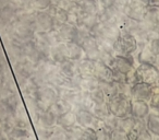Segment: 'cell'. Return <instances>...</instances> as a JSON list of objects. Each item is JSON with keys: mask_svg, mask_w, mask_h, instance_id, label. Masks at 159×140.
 <instances>
[{"mask_svg": "<svg viewBox=\"0 0 159 140\" xmlns=\"http://www.w3.org/2000/svg\"><path fill=\"white\" fill-rule=\"evenodd\" d=\"M48 109L50 112H52L57 117H59V116L62 115V114H64V113H66V112L73 109V106H72L71 103L68 102V101L62 100V99L58 98V100L56 101V102L53 103V104L51 105Z\"/></svg>", "mask_w": 159, "mask_h": 140, "instance_id": "d6986e66", "label": "cell"}, {"mask_svg": "<svg viewBox=\"0 0 159 140\" xmlns=\"http://www.w3.org/2000/svg\"><path fill=\"white\" fill-rule=\"evenodd\" d=\"M129 2H130V0H115V6H113V8L118 9L119 11H122V10L124 9V7H125Z\"/></svg>", "mask_w": 159, "mask_h": 140, "instance_id": "ee69618b", "label": "cell"}, {"mask_svg": "<svg viewBox=\"0 0 159 140\" xmlns=\"http://www.w3.org/2000/svg\"><path fill=\"white\" fill-rule=\"evenodd\" d=\"M66 56H68L69 59L75 60V61H79V60L83 59L85 57L84 51H83L82 46L75 42H66Z\"/></svg>", "mask_w": 159, "mask_h": 140, "instance_id": "9a60e30c", "label": "cell"}, {"mask_svg": "<svg viewBox=\"0 0 159 140\" xmlns=\"http://www.w3.org/2000/svg\"><path fill=\"white\" fill-rule=\"evenodd\" d=\"M145 139H147V140L152 139V135L150 133V131L148 130L147 128L144 129L142 133H139V137H137V140H145Z\"/></svg>", "mask_w": 159, "mask_h": 140, "instance_id": "f6af8a7d", "label": "cell"}, {"mask_svg": "<svg viewBox=\"0 0 159 140\" xmlns=\"http://www.w3.org/2000/svg\"><path fill=\"white\" fill-rule=\"evenodd\" d=\"M95 38H96V42H97L100 51H102V53L113 54V55H115L112 42H110V41H108V40H105V38H102V37H95Z\"/></svg>", "mask_w": 159, "mask_h": 140, "instance_id": "1f68e13d", "label": "cell"}, {"mask_svg": "<svg viewBox=\"0 0 159 140\" xmlns=\"http://www.w3.org/2000/svg\"><path fill=\"white\" fill-rule=\"evenodd\" d=\"M157 56L152 54V51H150L148 44L144 47L143 49L137 53L136 55V60L139 61V64H156Z\"/></svg>", "mask_w": 159, "mask_h": 140, "instance_id": "44dd1931", "label": "cell"}, {"mask_svg": "<svg viewBox=\"0 0 159 140\" xmlns=\"http://www.w3.org/2000/svg\"><path fill=\"white\" fill-rule=\"evenodd\" d=\"M150 112V107L148 102L143 100H132L131 102V116L135 118L146 119Z\"/></svg>", "mask_w": 159, "mask_h": 140, "instance_id": "9c48e42d", "label": "cell"}, {"mask_svg": "<svg viewBox=\"0 0 159 140\" xmlns=\"http://www.w3.org/2000/svg\"><path fill=\"white\" fill-rule=\"evenodd\" d=\"M75 115H76V123L80 126L84 127H92L95 119V116L92 113V111L85 109H75Z\"/></svg>", "mask_w": 159, "mask_h": 140, "instance_id": "5bb4252c", "label": "cell"}, {"mask_svg": "<svg viewBox=\"0 0 159 140\" xmlns=\"http://www.w3.org/2000/svg\"><path fill=\"white\" fill-rule=\"evenodd\" d=\"M99 87V80L95 76H82L80 82V89L84 91H93Z\"/></svg>", "mask_w": 159, "mask_h": 140, "instance_id": "cb8c5ba5", "label": "cell"}, {"mask_svg": "<svg viewBox=\"0 0 159 140\" xmlns=\"http://www.w3.org/2000/svg\"><path fill=\"white\" fill-rule=\"evenodd\" d=\"M92 113L94 114V116L99 119H104L105 117L109 115L110 111L108 109V105H107V102L106 103H102V104H94V106L92 107Z\"/></svg>", "mask_w": 159, "mask_h": 140, "instance_id": "4dcf8cb0", "label": "cell"}, {"mask_svg": "<svg viewBox=\"0 0 159 140\" xmlns=\"http://www.w3.org/2000/svg\"><path fill=\"white\" fill-rule=\"evenodd\" d=\"M152 85L145 82H135L131 84L130 94L132 100H143L148 102L152 95Z\"/></svg>", "mask_w": 159, "mask_h": 140, "instance_id": "8992f818", "label": "cell"}, {"mask_svg": "<svg viewBox=\"0 0 159 140\" xmlns=\"http://www.w3.org/2000/svg\"><path fill=\"white\" fill-rule=\"evenodd\" d=\"M150 5L159 6V0H150Z\"/></svg>", "mask_w": 159, "mask_h": 140, "instance_id": "c3c4849f", "label": "cell"}, {"mask_svg": "<svg viewBox=\"0 0 159 140\" xmlns=\"http://www.w3.org/2000/svg\"><path fill=\"white\" fill-rule=\"evenodd\" d=\"M99 88L102 90V92L106 95L107 100L116 96L119 91H118V83L116 81H99Z\"/></svg>", "mask_w": 159, "mask_h": 140, "instance_id": "603a6c76", "label": "cell"}, {"mask_svg": "<svg viewBox=\"0 0 159 140\" xmlns=\"http://www.w3.org/2000/svg\"><path fill=\"white\" fill-rule=\"evenodd\" d=\"M144 22H146L152 29H155L159 23V6L149 5L146 9V14L144 18Z\"/></svg>", "mask_w": 159, "mask_h": 140, "instance_id": "e0dca14e", "label": "cell"}, {"mask_svg": "<svg viewBox=\"0 0 159 140\" xmlns=\"http://www.w3.org/2000/svg\"><path fill=\"white\" fill-rule=\"evenodd\" d=\"M77 27H74L69 23H63L57 29V32L59 34V37L62 42H74L75 35H76Z\"/></svg>", "mask_w": 159, "mask_h": 140, "instance_id": "4fadbf2b", "label": "cell"}, {"mask_svg": "<svg viewBox=\"0 0 159 140\" xmlns=\"http://www.w3.org/2000/svg\"><path fill=\"white\" fill-rule=\"evenodd\" d=\"M146 9H147V6H144L143 3L139 2L137 0H130V2L124 7L122 12L128 18L141 22L145 18Z\"/></svg>", "mask_w": 159, "mask_h": 140, "instance_id": "5b68a950", "label": "cell"}, {"mask_svg": "<svg viewBox=\"0 0 159 140\" xmlns=\"http://www.w3.org/2000/svg\"><path fill=\"white\" fill-rule=\"evenodd\" d=\"M75 1H76V2H79V1H80V0H75Z\"/></svg>", "mask_w": 159, "mask_h": 140, "instance_id": "816d5d0a", "label": "cell"}, {"mask_svg": "<svg viewBox=\"0 0 159 140\" xmlns=\"http://www.w3.org/2000/svg\"><path fill=\"white\" fill-rule=\"evenodd\" d=\"M76 3H77L76 1H73V0H60L57 6L59 8H62V9L66 10V11H70Z\"/></svg>", "mask_w": 159, "mask_h": 140, "instance_id": "f35d334b", "label": "cell"}, {"mask_svg": "<svg viewBox=\"0 0 159 140\" xmlns=\"http://www.w3.org/2000/svg\"><path fill=\"white\" fill-rule=\"evenodd\" d=\"M99 59L102 60V61H104L106 65H108V66L110 67V68H112L113 62H115V55H113V54L102 53V51H100Z\"/></svg>", "mask_w": 159, "mask_h": 140, "instance_id": "74e56055", "label": "cell"}, {"mask_svg": "<svg viewBox=\"0 0 159 140\" xmlns=\"http://www.w3.org/2000/svg\"><path fill=\"white\" fill-rule=\"evenodd\" d=\"M51 3V0H35L36 7L39 10H46L47 7Z\"/></svg>", "mask_w": 159, "mask_h": 140, "instance_id": "7bdbcfd3", "label": "cell"}, {"mask_svg": "<svg viewBox=\"0 0 159 140\" xmlns=\"http://www.w3.org/2000/svg\"><path fill=\"white\" fill-rule=\"evenodd\" d=\"M148 104H149L152 111H154L155 109L159 106V83L152 85V95H150V99L148 101Z\"/></svg>", "mask_w": 159, "mask_h": 140, "instance_id": "d6a6232c", "label": "cell"}, {"mask_svg": "<svg viewBox=\"0 0 159 140\" xmlns=\"http://www.w3.org/2000/svg\"><path fill=\"white\" fill-rule=\"evenodd\" d=\"M98 3L100 8H112L115 6V0H99Z\"/></svg>", "mask_w": 159, "mask_h": 140, "instance_id": "bcb514c9", "label": "cell"}, {"mask_svg": "<svg viewBox=\"0 0 159 140\" xmlns=\"http://www.w3.org/2000/svg\"><path fill=\"white\" fill-rule=\"evenodd\" d=\"M81 46H82L83 51H84L85 58H89V59L93 60V61L99 59L100 51H99V47H98L97 42H96V38L93 35L89 36L82 43Z\"/></svg>", "mask_w": 159, "mask_h": 140, "instance_id": "ba28073f", "label": "cell"}, {"mask_svg": "<svg viewBox=\"0 0 159 140\" xmlns=\"http://www.w3.org/2000/svg\"><path fill=\"white\" fill-rule=\"evenodd\" d=\"M95 140H111V131L105 126L95 129Z\"/></svg>", "mask_w": 159, "mask_h": 140, "instance_id": "8d00e7d4", "label": "cell"}, {"mask_svg": "<svg viewBox=\"0 0 159 140\" xmlns=\"http://www.w3.org/2000/svg\"><path fill=\"white\" fill-rule=\"evenodd\" d=\"M58 69L61 74H63L64 76L69 77V78H72L73 76L79 74V70H77V61L72 59H69L66 58L64 61H62L61 64L58 65Z\"/></svg>", "mask_w": 159, "mask_h": 140, "instance_id": "2e32d148", "label": "cell"}, {"mask_svg": "<svg viewBox=\"0 0 159 140\" xmlns=\"http://www.w3.org/2000/svg\"><path fill=\"white\" fill-rule=\"evenodd\" d=\"M58 92L55 87L45 84L38 89L37 92V106L40 112H45L58 100Z\"/></svg>", "mask_w": 159, "mask_h": 140, "instance_id": "277c9868", "label": "cell"}, {"mask_svg": "<svg viewBox=\"0 0 159 140\" xmlns=\"http://www.w3.org/2000/svg\"><path fill=\"white\" fill-rule=\"evenodd\" d=\"M155 65H156V66H157V67H158V68H159V56H157V59H156V64H155Z\"/></svg>", "mask_w": 159, "mask_h": 140, "instance_id": "681fc988", "label": "cell"}, {"mask_svg": "<svg viewBox=\"0 0 159 140\" xmlns=\"http://www.w3.org/2000/svg\"><path fill=\"white\" fill-rule=\"evenodd\" d=\"M139 2L143 3L144 6H149L150 5V0H137Z\"/></svg>", "mask_w": 159, "mask_h": 140, "instance_id": "7dc6e473", "label": "cell"}, {"mask_svg": "<svg viewBox=\"0 0 159 140\" xmlns=\"http://www.w3.org/2000/svg\"><path fill=\"white\" fill-rule=\"evenodd\" d=\"M66 133H68L69 139H82L83 131H84V127L80 126V125H74L73 127L69 129H66Z\"/></svg>", "mask_w": 159, "mask_h": 140, "instance_id": "836d02e7", "label": "cell"}, {"mask_svg": "<svg viewBox=\"0 0 159 140\" xmlns=\"http://www.w3.org/2000/svg\"><path fill=\"white\" fill-rule=\"evenodd\" d=\"M131 102H132L131 96L118 93L116 96L107 100V105L112 115L121 118L131 115Z\"/></svg>", "mask_w": 159, "mask_h": 140, "instance_id": "7a4b0ae2", "label": "cell"}, {"mask_svg": "<svg viewBox=\"0 0 159 140\" xmlns=\"http://www.w3.org/2000/svg\"><path fill=\"white\" fill-rule=\"evenodd\" d=\"M144 129H146V120L141 119V118H135V123L133 128L129 133H126L128 140H137L139 133H142Z\"/></svg>", "mask_w": 159, "mask_h": 140, "instance_id": "484cf974", "label": "cell"}, {"mask_svg": "<svg viewBox=\"0 0 159 140\" xmlns=\"http://www.w3.org/2000/svg\"><path fill=\"white\" fill-rule=\"evenodd\" d=\"M145 120L146 128L150 131V133L155 137H159V114L149 112Z\"/></svg>", "mask_w": 159, "mask_h": 140, "instance_id": "ffe728a7", "label": "cell"}, {"mask_svg": "<svg viewBox=\"0 0 159 140\" xmlns=\"http://www.w3.org/2000/svg\"><path fill=\"white\" fill-rule=\"evenodd\" d=\"M82 139H87V140H95V129L92 127H86L84 128L82 135Z\"/></svg>", "mask_w": 159, "mask_h": 140, "instance_id": "b9f144b4", "label": "cell"}, {"mask_svg": "<svg viewBox=\"0 0 159 140\" xmlns=\"http://www.w3.org/2000/svg\"><path fill=\"white\" fill-rule=\"evenodd\" d=\"M77 3L81 8V11L86 14H96L100 8L96 0H80Z\"/></svg>", "mask_w": 159, "mask_h": 140, "instance_id": "d4e9b609", "label": "cell"}, {"mask_svg": "<svg viewBox=\"0 0 159 140\" xmlns=\"http://www.w3.org/2000/svg\"><path fill=\"white\" fill-rule=\"evenodd\" d=\"M68 58L66 56V42H60L51 46L50 48V59L56 64H61Z\"/></svg>", "mask_w": 159, "mask_h": 140, "instance_id": "7c38bea8", "label": "cell"}, {"mask_svg": "<svg viewBox=\"0 0 159 140\" xmlns=\"http://www.w3.org/2000/svg\"><path fill=\"white\" fill-rule=\"evenodd\" d=\"M134 123H135V117H133L131 115L125 116V117H121L118 119L117 129L124 131V133H129L133 128V126H134Z\"/></svg>", "mask_w": 159, "mask_h": 140, "instance_id": "f1b7e54d", "label": "cell"}, {"mask_svg": "<svg viewBox=\"0 0 159 140\" xmlns=\"http://www.w3.org/2000/svg\"><path fill=\"white\" fill-rule=\"evenodd\" d=\"M76 124V115H75L74 109H71V111L62 114L57 118V125L61 126L64 129L71 128V127H73Z\"/></svg>", "mask_w": 159, "mask_h": 140, "instance_id": "ac0fdd59", "label": "cell"}, {"mask_svg": "<svg viewBox=\"0 0 159 140\" xmlns=\"http://www.w3.org/2000/svg\"><path fill=\"white\" fill-rule=\"evenodd\" d=\"M89 93H91V96H92V99H93L95 104H102V103L107 102L106 95H105V93L102 92V90L100 89L99 87H98L97 89L91 91Z\"/></svg>", "mask_w": 159, "mask_h": 140, "instance_id": "e575fe53", "label": "cell"}, {"mask_svg": "<svg viewBox=\"0 0 159 140\" xmlns=\"http://www.w3.org/2000/svg\"><path fill=\"white\" fill-rule=\"evenodd\" d=\"M111 140H128V135L124 131L115 129L111 131Z\"/></svg>", "mask_w": 159, "mask_h": 140, "instance_id": "ab89813d", "label": "cell"}, {"mask_svg": "<svg viewBox=\"0 0 159 140\" xmlns=\"http://www.w3.org/2000/svg\"><path fill=\"white\" fill-rule=\"evenodd\" d=\"M52 19H53V30H57L60 25H62L63 23H66V21H68V11L58 7L57 11L53 14Z\"/></svg>", "mask_w": 159, "mask_h": 140, "instance_id": "f546056e", "label": "cell"}, {"mask_svg": "<svg viewBox=\"0 0 159 140\" xmlns=\"http://www.w3.org/2000/svg\"><path fill=\"white\" fill-rule=\"evenodd\" d=\"M96 1H99V0H96Z\"/></svg>", "mask_w": 159, "mask_h": 140, "instance_id": "f5cc1de1", "label": "cell"}, {"mask_svg": "<svg viewBox=\"0 0 159 140\" xmlns=\"http://www.w3.org/2000/svg\"><path fill=\"white\" fill-rule=\"evenodd\" d=\"M135 82H145L150 85L159 83V68L154 64H139L134 70Z\"/></svg>", "mask_w": 159, "mask_h": 140, "instance_id": "3957f363", "label": "cell"}, {"mask_svg": "<svg viewBox=\"0 0 159 140\" xmlns=\"http://www.w3.org/2000/svg\"><path fill=\"white\" fill-rule=\"evenodd\" d=\"M36 27L39 32H49L53 30V19L46 11H40L36 16Z\"/></svg>", "mask_w": 159, "mask_h": 140, "instance_id": "8fae6325", "label": "cell"}, {"mask_svg": "<svg viewBox=\"0 0 159 140\" xmlns=\"http://www.w3.org/2000/svg\"><path fill=\"white\" fill-rule=\"evenodd\" d=\"M112 68L117 69L118 71L128 76L135 70V59L134 56H120L115 55V62Z\"/></svg>", "mask_w": 159, "mask_h": 140, "instance_id": "52a82bcc", "label": "cell"}, {"mask_svg": "<svg viewBox=\"0 0 159 140\" xmlns=\"http://www.w3.org/2000/svg\"><path fill=\"white\" fill-rule=\"evenodd\" d=\"M115 55L134 56L137 49V40L132 33L120 32L118 37L112 43Z\"/></svg>", "mask_w": 159, "mask_h": 140, "instance_id": "6da1fadb", "label": "cell"}, {"mask_svg": "<svg viewBox=\"0 0 159 140\" xmlns=\"http://www.w3.org/2000/svg\"><path fill=\"white\" fill-rule=\"evenodd\" d=\"M57 116L50 112L49 109L45 112H42V115L39 116V120L42 123L43 127H46V128H51V127L56 126L57 125Z\"/></svg>", "mask_w": 159, "mask_h": 140, "instance_id": "4316f807", "label": "cell"}, {"mask_svg": "<svg viewBox=\"0 0 159 140\" xmlns=\"http://www.w3.org/2000/svg\"><path fill=\"white\" fill-rule=\"evenodd\" d=\"M98 23H99V20L97 18V14H86L82 12V18H81V25L82 27H86L89 31H92Z\"/></svg>", "mask_w": 159, "mask_h": 140, "instance_id": "83f0119b", "label": "cell"}, {"mask_svg": "<svg viewBox=\"0 0 159 140\" xmlns=\"http://www.w3.org/2000/svg\"><path fill=\"white\" fill-rule=\"evenodd\" d=\"M94 68L95 64L93 60L89 58H83V59L77 61V70L81 76H94Z\"/></svg>", "mask_w": 159, "mask_h": 140, "instance_id": "7402d4cb", "label": "cell"}, {"mask_svg": "<svg viewBox=\"0 0 159 140\" xmlns=\"http://www.w3.org/2000/svg\"><path fill=\"white\" fill-rule=\"evenodd\" d=\"M148 46H149L150 51H152L154 55L159 56V37L149 41V42H148Z\"/></svg>", "mask_w": 159, "mask_h": 140, "instance_id": "60d3db41", "label": "cell"}, {"mask_svg": "<svg viewBox=\"0 0 159 140\" xmlns=\"http://www.w3.org/2000/svg\"><path fill=\"white\" fill-rule=\"evenodd\" d=\"M95 68H94V76L99 81H111L113 80L112 69L106 65L100 59H97L94 61Z\"/></svg>", "mask_w": 159, "mask_h": 140, "instance_id": "30bf717a", "label": "cell"}, {"mask_svg": "<svg viewBox=\"0 0 159 140\" xmlns=\"http://www.w3.org/2000/svg\"><path fill=\"white\" fill-rule=\"evenodd\" d=\"M118 119H119V118H118L117 116L112 115V114H109L107 117H105L104 119H102V123H104V126L106 127L107 129L112 131V130H115V129H117Z\"/></svg>", "mask_w": 159, "mask_h": 140, "instance_id": "d590c367", "label": "cell"}, {"mask_svg": "<svg viewBox=\"0 0 159 140\" xmlns=\"http://www.w3.org/2000/svg\"><path fill=\"white\" fill-rule=\"evenodd\" d=\"M60 0H51V3H55V5H58Z\"/></svg>", "mask_w": 159, "mask_h": 140, "instance_id": "f907efd6", "label": "cell"}]
</instances>
